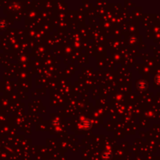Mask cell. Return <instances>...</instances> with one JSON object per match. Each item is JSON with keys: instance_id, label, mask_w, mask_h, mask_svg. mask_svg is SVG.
<instances>
[{"instance_id": "cell-1", "label": "cell", "mask_w": 160, "mask_h": 160, "mask_svg": "<svg viewBox=\"0 0 160 160\" xmlns=\"http://www.w3.org/2000/svg\"><path fill=\"white\" fill-rule=\"evenodd\" d=\"M81 126L84 130H90L92 127V122L89 119H84L81 122Z\"/></svg>"}, {"instance_id": "cell-2", "label": "cell", "mask_w": 160, "mask_h": 160, "mask_svg": "<svg viewBox=\"0 0 160 160\" xmlns=\"http://www.w3.org/2000/svg\"><path fill=\"white\" fill-rule=\"evenodd\" d=\"M137 87H138V88L141 91H144V90H145L147 88V87H148V84L145 81H144V80H141V81H140L137 84Z\"/></svg>"}, {"instance_id": "cell-3", "label": "cell", "mask_w": 160, "mask_h": 160, "mask_svg": "<svg viewBox=\"0 0 160 160\" xmlns=\"http://www.w3.org/2000/svg\"><path fill=\"white\" fill-rule=\"evenodd\" d=\"M111 157V154L109 153L108 151H106V152H105L103 155V158L105 159H109Z\"/></svg>"}, {"instance_id": "cell-4", "label": "cell", "mask_w": 160, "mask_h": 160, "mask_svg": "<svg viewBox=\"0 0 160 160\" xmlns=\"http://www.w3.org/2000/svg\"><path fill=\"white\" fill-rule=\"evenodd\" d=\"M155 80H156L157 84H160V74H159V75H158V76L156 77Z\"/></svg>"}]
</instances>
